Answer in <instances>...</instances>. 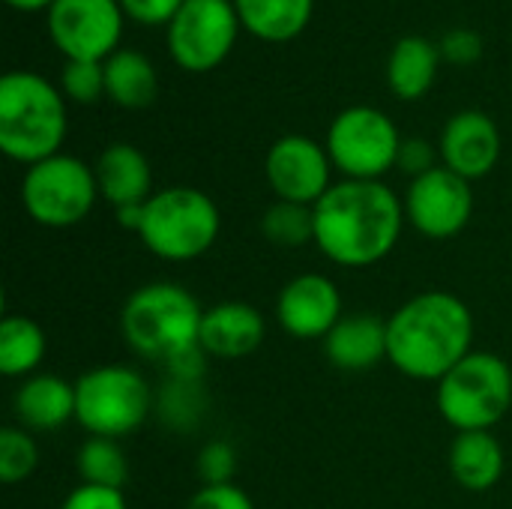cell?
I'll return each mask as SVG.
<instances>
[{"mask_svg":"<svg viewBox=\"0 0 512 509\" xmlns=\"http://www.w3.org/2000/svg\"><path fill=\"white\" fill-rule=\"evenodd\" d=\"M405 225V201L381 180H339L315 204V246L339 267L384 261Z\"/></svg>","mask_w":512,"mask_h":509,"instance_id":"cell-1","label":"cell"},{"mask_svg":"<svg viewBox=\"0 0 512 509\" xmlns=\"http://www.w3.org/2000/svg\"><path fill=\"white\" fill-rule=\"evenodd\" d=\"M474 315L450 291H423L387 318V363L414 381H441L471 354Z\"/></svg>","mask_w":512,"mask_h":509,"instance_id":"cell-2","label":"cell"},{"mask_svg":"<svg viewBox=\"0 0 512 509\" xmlns=\"http://www.w3.org/2000/svg\"><path fill=\"white\" fill-rule=\"evenodd\" d=\"M63 138V90L36 72H6L0 78V150L30 168L57 156Z\"/></svg>","mask_w":512,"mask_h":509,"instance_id":"cell-3","label":"cell"},{"mask_svg":"<svg viewBox=\"0 0 512 509\" xmlns=\"http://www.w3.org/2000/svg\"><path fill=\"white\" fill-rule=\"evenodd\" d=\"M204 309L177 282H150L129 294L120 312L126 345L153 363H168L174 354L198 345Z\"/></svg>","mask_w":512,"mask_h":509,"instance_id":"cell-4","label":"cell"},{"mask_svg":"<svg viewBox=\"0 0 512 509\" xmlns=\"http://www.w3.org/2000/svg\"><path fill=\"white\" fill-rule=\"evenodd\" d=\"M222 231L216 201L192 186H168L144 204L141 243L162 261H195L213 249Z\"/></svg>","mask_w":512,"mask_h":509,"instance_id":"cell-5","label":"cell"},{"mask_svg":"<svg viewBox=\"0 0 512 509\" xmlns=\"http://www.w3.org/2000/svg\"><path fill=\"white\" fill-rule=\"evenodd\" d=\"M510 405L512 372L492 351H471L438 381V411L456 432H492Z\"/></svg>","mask_w":512,"mask_h":509,"instance_id":"cell-6","label":"cell"},{"mask_svg":"<svg viewBox=\"0 0 512 509\" xmlns=\"http://www.w3.org/2000/svg\"><path fill=\"white\" fill-rule=\"evenodd\" d=\"M156 393L132 366H96L75 381V420L90 438H126L153 414Z\"/></svg>","mask_w":512,"mask_h":509,"instance_id":"cell-7","label":"cell"},{"mask_svg":"<svg viewBox=\"0 0 512 509\" xmlns=\"http://www.w3.org/2000/svg\"><path fill=\"white\" fill-rule=\"evenodd\" d=\"M96 195V171L84 159L66 153L30 165L21 180V204L42 228H72L84 222Z\"/></svg>","mask_w":512,"mask_h":509,"instance_id":"cell-8","label":"cell"},{"mask_svg":"<svg viewBox=\"0 0 512 509\" xmlns=\"http://www.w3.org/2000/svg\"><path fill=\"white\" fill-rule=\"evenodd\" d=\"M324 147L345 180H381L396 168L402 135L384 111L372 105H351L330 123Z\"/></svg>","mask_w":512,"mask_h":509,"instance_id":"cell-9","label":"cell"},{"mask_svg":"<svg viewBox=\"0 0 512 509\" xmlns=\"http://www.w3.org/2000/svg\"><path fill=\"white\" fill-rule=\"evenodd\" d=\"M240 27L231 0H186L168 24V51L180 69L201 75L231 54Z\"/></svg>","mask_w":512,"mask_h":509,"instance_id":"cell-10","label":"cell"},{"mask_svg":"<svg viewBox=\"0 0 512 509\" xmlns=\"http://www.w3.org/2000/svg\"><path fill=\"white\" fill-rule=\"evenodd\" d=\"M120 0H54L48 6V36L66 60L105 63L123 33Z\"/></svg>","mask_w":512,"mask_h":509,"instance_id":"cell-11","label":"cell"},{"mask_svg":"<svg viewBox=\"0 0 512 509\" xmlns=\"http://www.w3.org/2000/svg\"><path fill=\"white\" fill-rule=\"evenodd\" d=\"M474 216L471 180L438 165L411 180L405 192V219L429 240H450L468 228Z\"/></svg>","mask_w":512,"mask_h":509,"instance_id":"cell-12","label":"cell"},{"mask_svg":"<svg viewBox=\"0 0 512 509\" xmlns=\"http://www.w3.org/2000/svg\"><path fill=\"white\" fill-rule=\"evenodd\" d=\"M330 171L333 162L327 147H321L306 135L279 138L264 159V174L276 201H291L306 207H315L327 195V189L333 186Z\"/></svg>","mask_w":512,"mask_h":509,"instance_id":"cell-13","label":"cell"},{"mask_svg":"<svg viewBox=\"0 0 512 509\" xmlns=\"http://www.w3.org/2000/svg\"><path fill=\"white\" fill-rule=\"evenodd\" d=\"M276 321L294 339H327L342 321V294L330 276H294L276 297Z\"/></svg>","mask_w":512,"mask_h":509,"instance_id":"cell-14","label":"cell"},{"mask_svg":"<svg viewBox=\"0 0 512 509\" xmlns=\"http://www.w3.org/2000/svg\"><path fill=\"white\" fill-rule=\"evenodd\" d=\"M441 165L456 171L465 180L486 177L501 159V132L495 120L483 111H459L447 120L441 132Z\"/></svg>","mask_w":512,"mask_h":509,"instance_id":"cell-15","label":"cell"},{"mask_svg":"<svg viewBox=\"0 0 512 509\" xmlns=\"http://www.w3.org/2000/svg\"><path fill=\"white\" fill-rule=\"evenodd\" d=\"M267 333L264 315L240 300L216 303L204 309L198 345L216 360H240L261 348Z\"/></svg>","mask_w":512,"mask_h":509,"instance_id":"cell-16","label":"cell"},{"mask_svg":"<svg viewBox=\"0 0 512 509\" xmlns=\"http://www.w3.org/2000/svg\"><path fill=\"white\" fill-rule=\"evenodd\" d=\"M327 360L342 372H369L387 360V321L372 312L342 315L324 339Z\"/></svg>","mask_w":512,"mask_h":509,"instance_id":"cell-17","label":"cell"},{"mask_svg":"<svg viewBox=\"0 0 512 509\" xmlns=\"http://www.w3.org/2000/svg\"><path fill=\"white\" fill-rule=\"evenodd\" d=\"M12 411L27 432H54L75 417V384L60 375L36 372L21 381L12 396Z\"/></svg>","mask_w":512,"mask_h":509,"instance_id":"cell-18","label":"cell"},{"mask_svg":"<svg viewBox=\"0 0 512 509\" xmlns=\"http://www.w3.org/2000/svg\"><path fill=\"white\" fill-rule=\"evenodd\" d=\"M96 186H99V195L117 210V207H126V204H147L150 195H153V171H150V162L147 156L132 147V144H108L96 165Z\"/></svg>","mask_w":512,"mask_h":509,"instance_id":"cell-19","label":"cell"},{"mask_svg":"<svg viewBox=\"0 0 512 509\" xmlns=\"http://www.w3.org/2000/svg\"><path fill=\"white\" fill-rule=\"evenodd\" d=\"M504 465V447L492 432H459L450 444V474L468 492L495 489Z\"/></svg>","mask_w":512,"mask_h":509,"instance_id":"cell-20","label":"cell"},{"mask_svg":"<svg viewBox=\"0 0 512 509\" xmlns=\"http://www.w3.org/2000/svg\"><path fill=\"white\" fill-rule=\"evenodd\" d=\"M438 66H441V48L438 45H432L426 36H405L390 51L387 84L399 99L414 102L432 90Z\"/></svg>","mask_w":512,"mask_h":509,"instance_id":"cell-21","label":"cell"},{"mask_svg":"<svg viewBox=\"0 0 512 509\" xmlns=\"http://www.w3.org/2000/svg\"><path fill=\"white\" fill-rule=\"evenodd\" d=\"M156 90H159V75L147 54L135 48H117L105 60V96L114 105L126 111L147 108L156 99Z\"/></svg>","mask_w":512,"mask_h":509,"instance_id":"cell-22","label":"cell"},{"mask_svg":"<svg viewBox=\"0 0 512 509\" xmlns=\"http://www.w3.org/2000/svg\"><path fill=\"white\" fill-rule=\"evenodd\" d=\"M240 24L264 42H288L300 36L312 18L315 0H231Z\"/></svg>","mask_w":512,"mask_h":509,"instance_id":"cell-23","label":"cell"},{"mask_svg":"<svg viewBox=\"0 0 512 509\" xmlns=\"http://www.w3.org/2000/svg\"><path fill=\"white\" fill-rule=\"evenodd\" d=\"M48 339L27 315H6L0 321V372L6 378H30L42 366Z\"/></svg>","mask_w":512,"mask_h":509,"instance_id":"cell-24","label":"cell"},{"mask_svg":"<svg viewBox=\"0 0 512 509\" xmlns=\"http://www.w3.org/2000/svg\"><path fill=\"white\" fill-rule=\"evenodd\" d=\"M78 477L87 486L102 489H120L129 480V462L126 453L114 438H87L78 450Z\"/></svg>","mask_w":512,"mask_h":509,"instance_id":"cell-25","label":"cell"},{"mask_svg":"<svg viewBox=\"0 0 512 509\" xmlns=\"http://www.w3.org/2000/svg\"><path fill=\"white\" fill-rule=\"evenodd\" d=\"M204 408H207V396L201 390V381H174V378L162 384L153 405L159 420L174 432L195 429L204 417Z\"/></svg>","mask_w":512,"mask_h":509,"instance_id":"cell-26","label":"cell"},{"mask_svg":"<svg viewBox=\"0 0 512 509\" xmlns=\"http://www.w3.org/2000/svg\"><path fill=\"white\" fill-rule=\"evenodd\" d=\"M261 231L273 246L300 249L306 243H315V207L276 201L267 207L261 219Z\"/></svg>","mask_w":512,"mask_h":509,"instance_id":"cell-27","label":"cell"},{"mask_svg":"<svg viewBox=\"0 0 512 509\" xmlns=\"http://www.w3.org/2000/svg\"><path fill=\"white\" fill-rule=\"evenodd\" d=\"M39 465V447L21 426L0 429V480L6 486L24 483Z\"/></svg>","mask_w":512,"mask_h":509,"instance_id":"cell-28","label":"cell"},{"mask_svg":"<svg viewBox=\"0 0 512 509\" xmlns=\"http://www.w3.org/2000/svg\"><path fill=\"white\" fill-rule=\"evenodd\" d=\"M60 90L78 105H90L105 96V63L99 60H66L60 69Z\"/></svg>","mask_w":512,"mask_h":509,"instance_id":"cell-29","label":"cell"},{"mask_svg":"<svg viewBox=\"0 0 512 509\" xmlns=\"http://www.w3.org/2000/svg\"><path fill=\"white\" fill-rule=\"evenodd\" d=\"M237 474V453L228 441H210L198 453V477L204 486H228Z\"/></svg>","mask_w":512,"mask_h":509,"instance_id":"cell-30","label":"cell"},{"mask_svg":"<svg viewBox=\"0 0 512 509\" xmlns=\"http://www.w3.org/2000/svg\"><path fill=\"white\" fill-rule=\"evenodd\" d=\"M186 509H255V504L240 486L228 483V486H201L189 498Z\"/></svg>","mask_w":512,"mask_h":509,"instance_id":"cell-31","label":"cell"},{"mask_svg":"<svg viewBox=\"0 0 512 509\" xmlns=\"http://www.w3.org/2000/svg\"><path fill=\"white\" fill-rule=\"evenodd\" d=\"M480 54H483V39L477 30L456 27V30H447L441 39V57L456 66H471L474 60H480Z\"/></svg>","mask_w":512,"mask_h":509,"instance_id":"cell-32","label":"cell"},{"mask_svg":"<svg viewBox=\"0 0 512 509\" xmlns=\"http://www.w3.org/2000/svg\"><path fill=\"white\" fill-rule=\"evenodd\" d=\"M183 3L186 0H120L123 15L138 21V24H147V27L171 24Z\"/></svg>","mask_w":512,"mask_h":509,"instance_id":"cell-33","label":"cell"},{"mask_svg":"<svg viewBox=\"0 0 512 509\" xmlns=\"http://www.w3.org/2000/svg\"><path fill=\"white\" fill-rule=\"evenodd\" d=\"M396 168L405 171L411 180L429 174L432 168H438V165H435V147H432L426 138H402Z\"/></svg>","mask_w":512,"mask_h":509,"instance_id":"cell-34","label":"cell"},{"mask_svg":"<svg viewBox=\"0 0 512 509\" xmlns=\"http://www.w3.org/2000/svg\"><path fill=\"white\" fill-rule=\"evenodd\" d=\"M60 509H126V498L120 489H102V486H87L81 483L66 495Z\"/></svg>","mask_w":512,"mask_h":509,"instance_id":"cell-35","label":"cell"},{"mask_svg":"<svg viewBox=\"0 0 512 509\" xmlns=\"http://www.w3.org/2000/svg\"><path fill=\"white\" fill-rule=\"evenodd\" d=\"M207 360H210V354H207L201 345H192V348L174 354V357L165 363V372H168V378H174V381H201L204 372H207Z\"/></svg>","mask_w":512,"mask_h":509,"instance_id":"cell-36","label":"cell"},{"mask_svg":"<svg viewBox=\"0 0 512 509\" xmlns=\"http://www.w3.org/2000/svg\"><path fill=\"white\" fill-rule=\"evenodd\" d=\"M114 219L120 228L126 231H141V222H144V204H126V207H117L114 210Z\"/></svg>","mask_w":512,"mask_h":509,"instance_id":"cell-37","label":"cell"},{"mask_svg":"<svg viewBox=\"0 0 512 509\" xmlns=\"http://www.w3.org/2000/svg\"><path fill=\"white\" fill-rule=\"evenodd\" d=\"M6 3L21 9V12H36V9H48L54 0H6Z\"/></svg>","mask_w":512,"mask_h":509,"instance_id":"cell-38","label":"cell"}]
</instances>
